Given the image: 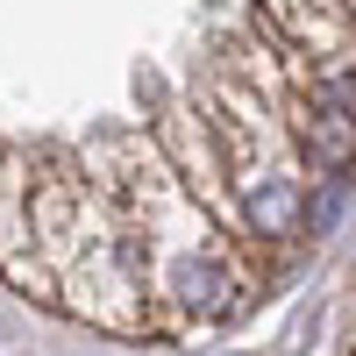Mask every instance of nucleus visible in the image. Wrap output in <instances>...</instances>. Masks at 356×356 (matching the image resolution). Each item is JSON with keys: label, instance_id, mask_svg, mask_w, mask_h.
Wrapping results in <instances>:
<instances>
[{"label": "nucleus", "instance_id": "nucleus-1", "mask_svg": "<svg viewBox=\"0 0 356 356\" xmlns=\"http://www.w3.org/2000/svg\"><path fill=\"white\" fill-rule=\"evenodd\" d=\"M157 285H164L186 314H200V321H221V314H235V300H243V271L228 264V250L214 243V235L178 243V250L164 257Z\"/></svg>", "mask_w": 356, "mask_h": 356}, {"label": "nucleus", "instance_id": "nucleus-2", "mask_svg": "<svg viewBox=\"0 0 356 356\" xmlns=\"http://www.w3.org/2000/svg\"><path fill=\"white\" fill-rule=\"evenodd\" d=\"M243 228L250 243H292L307 235V193L292 171H264V178H243Z\"/></svg>", "mask_w": 356, "mask_h": 356}]
</instances>
